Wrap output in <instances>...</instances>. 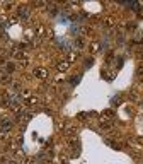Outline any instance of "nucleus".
<instances>
[{
  "label": "nucleus",
  "instance_id": "nucleus-1",
  "mask_svg": "<svg viewBox=\"0 0 143 164\" xmlns=\"http://www.w3.org/2000/svg\"><path fill=\"white\" fill-rule=\"evenodd\" d=\"M10 164H16V162H10Z\"/></svg>",
  "mask_w": 143,
  "mask_h": 164
}]
</instances>
